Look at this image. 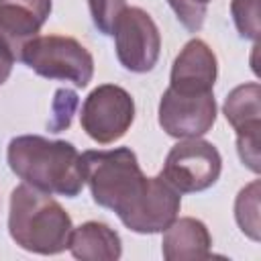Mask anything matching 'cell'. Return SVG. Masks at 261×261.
<instances>
[{"mask_svg": "<svg viewBox=\"0 0 261 261\" xmlns=\"http://www.w3.org/2000/svg\"><path fill=\"white\" fill-rule=\"evenodd\" d=\"M6 161L18 179L47 194L75 198L86 184L82 155L69 141L20 135L10 139Z\"/></svg>", "mask_w": 261, "mask_h": 261, "instance_id": "6da1fadb", "label": "cell"}, {"mask_svg": "<svg viewBox=\"0 0 261 261\" xmlns=\"http://www.w3.org/2000/svg\"><path fill=\"white\" fill-rule=\"evenodd\" d=\"M71 228V216L51 194L29 184L12 190L8 232L20 249L37 255H57L67 249Z\"/></svg>", "mask_w": 261, "mask_h": 261, "instance_id": "7a4b0ae2", "label": "cell"}, {"mask_svg": "<svg viewBox=\"0 0 261 261\" xmlns=\"http://www.w3.org/2000/svg\"><path fill=\"white\" fill-rule=\"evenodd\" d=\"M82 169L94 202L114 210L120 222L133 212L149 186V177L128 147L86 151L82 153Z\"/></svg>", "mask_w": 261, "mask_h": 261, "instance_id": "3957f363", "label": "cell"}, {"mask_svg": "<svg viewBox=\"0 0 261 261\" xmlns=\"http://www.w3.org/2000/svg\"><path fill=\"white\" fill-rule=\"evenodd\" d=\"M20 61L41 77L71 82L77 88H86L94 77L92 53L77 39L65 35H39L31 39L22 49Z\"/></svg>", "mask_w": 261, "mask_h": 261, "instance_id": "277c9868", "label": "cell"}, {"mask_svg": "<svg viewBox=\"0 0 261 261\" xmlns=\"http://www.w3.org/2000/svg\"><path fill=\"white\" fill-rule=\"evenodd\" d=\"M222 171V157L218 149L196 137L173 145L165 157L161 177L179 194H196L212 188Z\"/></svg>", "mask_w": 261, "mask_h": 261, "instance_id": "5b68a950", "label": "cell"}, {"mask_svg": "<svg viewBox=\"0 0 261 261\" xmlns=\"http://www.w3.org/2000/svg\"><path fill=\"white\" fill-rule=\"evenodd\" d=\"M133 120L135 100L124 88L116 84H102L94 88L82 104V128L92 141L100 145H110L124 137Z\"/></svg>", "mask_w": 261, "mask_h": 261, "instance_id": "8992f818", "label": "cell"}, {"mask_svg": "<svg viewBox=\"0 0 261 261\" xmlns=\"http://www.w3.org/2000/svg\"><path fill=\"white\" fill-rule=\"evenodd\" d=\"M114 49L120 65L133 73L151 71L161 53V35L151 14L139 6H126L114 24Z\"/></svg>", "mask_w": 261, "mask_h": 261, "instance_id": "52a82bcc", "label": "cell"}, {"mask_svg": "<svg viewBox=\"0 0 261 261\" xmlns=\"http://www.w3.org/2000/svg\"><path fill=\"white\" fill-rule=\"evenodd\" d=\"M159 126L173 139H196L216 122V100L212 92L181 94L167 88L159 100Z\"/></svg>", "mask_w": 261, "mask_h": 261, "instance_id": "ba28073f", "label": "cell"}, {"mask_svg": "<svg viewBox=\"0 0 261 261\" xmlns=\"http://www.w3.org/2000/svg\"><path fill=\"white\" fill-rule=\"evenodd\" d=\"M51 8V0H0V47L12 61H20L27 43L39 37Z\"/></svg>", "mask_w": 261, "mask_h": 261, "instance_id": "9c48e42d", "label": "cell"}, {"mask_svg": "<svg viewBox=\"0 0 261 261\" xmlns=\"http://www.w3.org/2000/svg\"><path fill=\"white\" fill-rule=\"evenodd\" d=\"M181 206V194L167 184L161 173L149 177V186L141 196L133 212L122 220V224L139 234L163 232L175 218Z\"/></svg>", "mask_w": 261, "mask_h": 261, "instance_id": "30bf717a", "label": "cell"}, {"mask_svg": "<svg viewBox=\"0 0 261 261\" xmlns=\"http://www.w3.org/2000/svg\"><path fill=\"white\" fill-rule=\"evenodd\" d=\"M218 77V61L214 51L202 39H190L173 59L169 88L181 94L212 92Z\"/></svg>", "mask_w": 261, "mask_h": 261, "instance_id": "8fae6325", "label": "cell"}, {"mask_svg": "<svg viewBox=\"0 0 261 261\" xmlns=\"http://www.w3.org/2000/svg\"><path fill=\"white\" fill-rule=\"evenodd\" d=\"M212 237L208 226L192 216L175 218L165 230L161 253L165 261H198L208 259L212 253Z\"/></svg>", "mask_w": 261, "mask_h": 261, "instance_id": "7c38bea8", "label": "cell"}, {"mask_svg": "<svg viewBox=\"0 0 261 261\" xmlns=\"http://www.w3.org/2000/svg\"><path fill=\"white\" fill-rule=\"evenodd\" d=\"M67 249L82 261H116L122 255V241L108 224L88 220L77 228H71Z\"/></svg>", "mask_w": 261, "mask_h": 261, "instance_id": "4fadbf2b", "label": "cell"}, {"mask_svg": "<svg viewBox=\"0 0 261 261\" xmlns=\"http://www.w3.org/2000/svg\"><path fill=\"white\" fill-rule=\"evenodd\" d=\"M222 110L228 124L237 133L261 128V86L257 82H247L232 88L224 100Z\"/></svg>", "mask_w": 261, "mask_h": 261, "instance_id": "5bb4252c", "label": "cell"}, {"mask_svg": "<svg viewBox=\"0 0 261 261\" xmlns=\"http://www.w3.org/2000/svg\"><path fill=\"white\" fill-rule=\"evenodd\" d=\"M234 220L239 228L251 239H261V226H259V179H253L249 186H245L234 200Z\"/></svg>", "mask_w": 261, "mask_h": 261, "instance_id": "9a60e30c", "label": "cell"}, {"mask_svg": "<svg viewBox=\"0 0 261 261\" xmlns=\"http://www.w3.org/2000/svg\"><path fill=\"white\" fill-rule=\"evenodd\" d=\"M230 14L241 37L259 41V0H230Z\"/></svg>", "mask_w": 261, "mask_h": 261, "instance_id": "2e32d148", "label": "cell"}, {"mask_svg": "<svg viewBox=\"0 0 261 261\" xmlns=\"http://www.w3.org/2000/svg\"><path fill=\"white\" fill-rule=\"evenodd\" d=\"M77 106V94L67 88H59L55 92V100L51 104V118L47 122L49 130L61 133L71 124V116Z\"/></svg>", "mask_w": 261, "mask_h": 261, "instance_id": "e0dca14e", "label": "cell"}, {"mask_svg": "<svg viewBox=\"0 0 261 261\" xmlns=\"http://www.w3.org/2000/svg\"><path fill=\"white\" fill-rule=\"evenodd\" d=\"M94 27L102 35H112L120 12L126 8V0H88Z\"/></svg>", "mask_w": 261, "mask_h": 261, "instance_id": "ac0fdd59", "label": "cell"}, {"mask_svg": "<svg viewBox=\"0 0 261 261\" xmlns=\"http://www.w3.org/2000/svg\"><path fill=\"white\" fill-rule=\"evenodd\" d=\"M208 2L210 0H167L171 10L175 12L177 20L190 33H198L202 29L206 10H208Z\"/></svg>", "mask_w": 261, "mask_h": 261, "instance_id": "d6986e66", "label": "cell"}, {"mask_svg": "<svg viewBox=\"0 0 261 261\" xmlns=\"http://www.w3.org/2000/svg\"><path fill=\"white\" fill-rule=\"evenodd\" d=\"M259 137H261V128H249V130L237 133V153H239L241 161H243L253 173H259V171H261Z\"/></svg>", "mask_w": 261, "mask_h": 261, "instance_id": "ffe728a7", "label": "cell"}, {"mask_svg": "<svg viewBox=\"0 0 261 261\" xmlns=\"http://www.w3.org/2000/svg\"><path fill=\"white\" fill-rule=\"evenodd\" d=\"M12 57L0 47V86L10 77V71H12Z\"/></svg>", "mask_w": 261, "mask_h": 261, "instance_id": "44dd1931", "label": "cell"}]
</instances>
